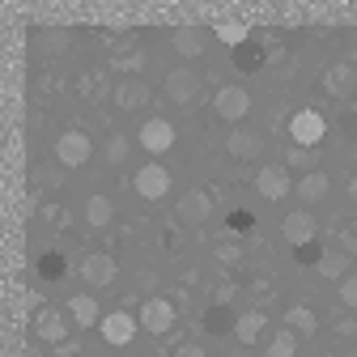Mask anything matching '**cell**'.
I'll return each instance as SVG.
<instances>
[{
    "instance_id": "obj_1",
    "label": "cell",
    "mask_w": 357,
    "mask_h": 357,
    "mask_svg": "<svg viewBox=\"0 0 357 357\" xmlns=\"http://www.w3.org/2000/svg\"><path fill=\"white\" fill-rule=\"evenodd\" d=\"M328 137V119L319 115V111H294L289 115V141L298 145V149H315L319 141Z\"/></svg>"
},
{
    "instance_id": "obj_2",
    "label": "cell",
    "mask_w": 357,
    "mask_h": 357,
    "mask_svg": "<svg viewBox=\"0 0 357 357\" xmlns=\"http://www.w3.org/2000/svg\"><path fill=\"white\" fill-rule=\"evenodd\" d=\"M89 153H94V141H89L81 128H68V132H60V137H56V162L60 166L77 170V166L89 162Z\"/></svg>"
},
{
    "instance_id": "obj_3",
    "label": "cell",
    "mask_w": 357,
    "mask_h": 357,
    "mask_svg": "<svg viewBox=\"0 0 357 357\" xmlns=\"http://www.w3.org/2000/svg\"><path fill=\"white\" fill-rule=\"evenodd\" d=\"M137 319H141V328H145V332L166 336V332L174 328V319H178V310H174V302H170V298H145Z\"/></svg>"
},
{
    "instance_id": "obj_4",
    "label": "cell",
    "mask_w": 357,
    "mask_h": 357,
    "mask_svg": "<svg viewBox=\"0 0 357 357\" xmlns=\"http://www.w3.org/2000/svg\"><path fill=\"white\" fill-rule=\"evenodd\" d=\"M213 111L226 119V123H238V119H247V111H251V94L243 85H221L217 94H213Z\"/></svg>"
},
{
    "instance_id": "obj_5",
    "label": "cell",
    "mask_w": 357,
    "mask_h": 357,
    "mask_svg": "<svg viewBox=\"0 0 357 357\" xmlns=\"http://www.w3.org/2000/svg\"><path fill=\"white\" fill-rule=\"evenodd\" d=\"M200 73L196 68H170L166 73V98L170 102H178V107H188V102H196L200 98Z\"/></svg>"
},
{
    "instance_id": "obj_6",
    "label": "cell",
    "mask_w": 357,
    "mask_h": 357,
    "mask_svg": "<svg viewBox=\"0 0 357 357\" xmlns=\"http://www.w3.org/2000/svg\"><path fill=\"white\" fill-rule=\"evenodd\" d=\"M132 188H137L141 200H162V196L170 192V170H166L162 162H145V166L137 170V178H132Z\"/></svg>"
},
{
    "instance_id": "obj_7",
    "label": "cell",
    "mask_w": 357,
    "mask_h": 357,
    "mask_svg": "<svg viewBox=\"0 0 357 357\" xmlns=\"http://www.w3.org/2000/svg\"><path fill=\"white\" fill-rule=\"evenodd\" d=\"M102 340L111 344V349H123V344H132L137 340V328H141V319L137 315H128V310H111V315H102Z\"/></svg>"
},
{
    "instance_id": "obj_8",
    "label": "cell",
    "mask_w": 357,
    "mask_h": 357,
    "mask_svg": "<svg viewBox=\"0 0 357 357\" xmlns=\"http://www.w3.org/2000/svg\"><path fill=\"white\" fill-rule=\"evenodd\" d=\"M115 273H119V264H115V255H107V251H89V255L81 259V277H85L89 289H107V285L115 281Z\"/></svg>"
},
{
    "instance_id": "obj_9",
    "label": "cell",
    "mask_w": 357,
    "mask_h": 357,
    "mask_svg": "<svg viewBox=\"0 0 357 357\" xmlns=\"http://www.w3.org/2000/svg\"><path fill=\"white\" fill-rule=\"evenodd\" d=\"M137 145H141L145 153H166V149L174 145V123H170V119H162V115L145 119V123H141V132H137Z\"/></svg>"
},
{
    "instance_id": "obj_10",
    "label": "cell",
    "mask_w": 357,
    "mask_h": 357,
    "mask_svg": "<svg viewBox=\"0 0 357 357\" xmlns=\"http://www.w3.org/2000/svg\"><path fill=\"white\" fill-rule=\"evenodd\" d=\"M281 234L289 238V247H306V243H315L319 238V226H315V217H310V208H294L285 221H281Z\"/></svg>"
},
{
    "instance_id": "obj_11",
    "label": "cell",
    "mask_w": 357,
    "mask_h": 357,
    "mask_svg": "<svg viewBox=\"0 0 357 357\" xmlns=\"http://www.w3.org/2000/svg\"><path fill=\"white\" fill-rule=\"evenodd\" d=\"M255 192L264 200H285L294 192V178H289V166H264L255 174Z\"/></svg>"
},
{
    "instance_id": "obj_12",
    "label": "cell",
    "mask_w": 357,
    "mask_h": 357,
    "mask_svg": "<svg viewBox=\"0 0 357 357\" xmlns=\"http://www.w3.org/2000/svg\"><path fill=\"white\" fill-rule=\"evenodd\" d=\"M178 221L183 226H204L208 221V213H213V196L204 192V188H192V192H183V200H178Z\"/></svg>"
},
{
    "instance_id": "obj_13",
    "label": "cell",
    "mask_w": 357,
    "mask_h": 357,
    "mask_svg": "<svg viewBox=\"0 0 357 357\" xmlns=\"http://www.w3.org/2000/svg\"><path fill=\"white\" fill-rule=\"evenodd\" d=\"M34 336L47 340V344H64V340H68V319L60 315L56 306H38V315H34Z\"/></svg>"
},
{
    "instance_id": "obj_14",
    "label": "cell",
    "mask_w": 357,
    "mask_h": 357,
    "mask_svg": "<svg viewBox=\"0 0 357 357\" xmlns=\"http://www.w3.org/2000/svg\"><path fill=\"white\" fill-rule=\"evenodd\" d=\"M170 47H174L178 56L196 60V56H204V47H208V30H200V26H178V30H170Z\"/></svg>"
},
{
    "instance_id": "obj_15",
    "label": "cell",
    "mask_w": 357,
    "mask_h": 357,
    "mask_svg": "<svg viewBox=\"0 0 357 357\" xmlns=\"http://www.w3.org/2000/svg\"><path fill=\"white\" fill-rule=\"evenodd\" d=\"M68 319H73L77 328H98V324H102V310H98L94 294H73V298H68Z\"/></svg>"
},
{
    "instance_id": "obj_16",
    "label": "cell",
    "mask_w": 357,
    "mask_h": 357,
    "mask_svg": "<svg viewBox=\"0 0 357 357\" xmlns=\"http://www.w3.org/2000/svg\"><path fill=\"white\" fill-rule=\"evenodd\" d=\"M324 89H328L332 98H349L353 89H357V68L353 64H332L324 73Z\"/></svg>"
},
{
    "instance_id": "obj_17",
    "label": "cell",
    "mask_w": 357,
    "mask_h": 357,
    "mask_svg": "<svg viewBox=\"0 0 357 357\" xmlns=\"http://www.w3.org/2000/svg\"><path fill=\"white\" fill-rule=\"evenodd\" d=\"M294 192H298V200H302V208H306V204H319V200L332 192V183H328L324 170H310V174H302L298 183H294Z\"/></svg>"
},
{
    "instance_id": "obj_18",
    "label": "cell",
    "mask_w": 357,
    "mask_h": 357,
    "mask_svg": "<svg viewBox=\"0 0 357 357\" xmlns=\"http://www.w3.org/2000/svg\"><path fill=\"white\" fill-rule=\"evenodd\" d=\"M264 328H268V315H264V310H243V315L234 319V340H238V344H255V340L264 336Z\"/></svg>"
},
{
    "instance_id": "obj_19",
    "label": "cell",
    "mask_w": 357,
    "mask_h": 357,
    "mask_svg": "<svg viewBox=\"0 0 357 357\" xmlns=\"http://www.w3.org/2000/svg\"><path fill=\"white\" fill-rule=\"evenodd\" d=\"M259 149H264V141L255 137V132H247V128H234L230 137H226V153H230V158H238V162L255 158Z\"/></svg>"
},
{
    "instance_id": "obj_20",
    "label": "cell",
    "mask_w": 357,
    "mask_h": 357,
    "mask_svg": "<svg viewBox=\"0 0 357 357\" xmlns=\"http://www.w3.org/2000/svg\"><path fill=\"white\" fill-rule=\"evenodd\" d=\"M145 102H149V85L145 81H119L115 85V107L119 111H137Z\"/></svg>"
},
{
    "instance_id": "obj_21",
    "label": "cell",
    "mask_w": 357,
    "mask_h": 357,
    "mask_svg": "<svg viewBox=\"0 0 357 357\" xmlns=\"http://www.w3.org/2000/svg\"><path fill=\"white\" fill-rule=\"evenodd\" d=\"M285 328L298 332V336H315L319 319H315V310H310V306H289L285 310Z\"/></svg>"
},
{
    "instance_id": "obj_22",
    "label": "cell",
    "mask_w": 357,
    "mask_h": 357,
    "mask_svg": "<svg viewBox=\"0 0 357 357\" xmlns=\"http://www.w3.org/2000/svg\"><path fill=\"white\" fill-rule=\"evenodd\" d=\"M264 60H268V52L259 47L255 38H251V43H243V47L234 52V68H238V73H259V68H264Z\"/></svg>"
},
{
    "instance_id": "obj_23",
    "label": "cell",
    "mask_w": 357,
    "mask_h": 357,
    "mask_svg": "<svg viewBox=\"0 0 357 357\" xmlns=\"http://www.w3.org/2000/svg\"><path fill=\"white\" fill-rule=\"evenodd\" d=\"M111 217H115V204H111L107 196H89V200H85V221H89L94 230L111 226Z\"/></svg>"
},
{
    "instance_id": "obj_24",
    "label": "cell",
    "mask_w": 357,
    "mask_h": 357,
    "mask_svg": "<svg viewBox=\"0 0 357 357\" xmlns=\"http://www.w3.org/2000/svg\"><path fill=\"white\" fill-rule=\"evenodd\" d=\"M315 268H319V277H328V281H344L349 277V255L344 251H324V259Z\"/></svg>"
},
{
    "instance_id": "obj_25",
    "label": "cell",
    "mask_w": 357,
    "mask_h": 357,
    "mask_svg": "<svg viewBox=\"0 0 357 357\" xmlns=\"http://www.w3.org/2000/svg\"><path fill=\"white\" fill-rule=\"evenodd\" d=\"M64 273H68V259H64L60 251H43V255H38V277H43V281H60Z\"/></svg>"
},
{
    "instance_id": "obj_26",
    "label": "cell",
    "mask_w": 357,
    "mask_h": 357,
    "mask_svg": "<svg viewBox=\"0 0 357 357\" xmlns=\"http://www.w3.org/2000/svg\"><path fill=\"white\" fill-rule=\"evenodd\" d=\"M294 353H298V332H289V328H281L268 340V357H294Z\"/></svg>"
},
{
    "instance_id": "obj_27",
    "label": "cell",
    "mask_w": 357,
    "mask_h": 357,
    "mask_svg": "<svg viewBox=\"0 0 357 357\" xmlns=\"http://www.w3.org/2000/svg\"><path fill=\"white\" fill-rule=\"evenodd\" d=\"M213 34H217L221 43H226V47H234V52L243 47V43H251V30H247V26H234V22H221Z\"/></svg>"
},
{
    "instance_id": "obj_28",
    "label": "cell",
    "mask_w": 357,
    "mask_h": 357,
    "mask_svg": "<svg viewBox=\"0 0 357 357\" xmlns=\"http://www.w3.org/2000/svg\"><path fill=\"white\" fill-rule=\"evenodd\" d=\"M111 68H119V73H141L145 68V52L141 47H123V52H115Z\"/></svg>"
},
{
    "instance_id": "obj_29",
    "label": "cell",
    "mask_w": 357,
    "mask_h": 357,
    "mask_svg": "<svg viewBox=\"0 0 357 357\" xmlns=\"http://www.w3.org/2000/svg\"><path fill=\"white\" fill-rule=\"evenodd\" d=\"M68 43H73L68 30H38V47H43V52H52V56H60Z\"/></svg>"
},
{
    "instance_id": "obj_30",
    "label": "cell",
    "mask_w": 357,
    "mask_h": 357,
    "mask_svg": "<svg viewBox=\"0 0 357 357\" xmlns=\"http://www.w3.org/2000/svg\"><path fill=\"white\" fill-rule=\"evenodd\" d=\"M204 328H208V332H234V319H230V310L217 302V306L208 310V315H204Z\"/></svg>"
},
{
    "instance_id": "obj_31",
    "label": "cell",
    "mask_w": 357,
    "mask_h": 357,
    "mask_svg": "<svg viewBox=\"0 0 357 357\" xmlns=\"http://www.w3.org/2000/svg\"><path fill=\"white\" fill-rule=\"evenodd\" d=\"M285 166H294V170H306V174H310V170H315V149H298V145H294V149H289V158H285Z\"/></svg>"
},
{
    "instance_id": "obj_32",
    "label": "cell",
    "mask_w": 357,
    "mask_h": 357,
    "mask_svg": "<svg viewBox=\"0 0 357 357\" xmlns=\"http://www.w3.org/2000/svg\"><path fill=\"white\" fill-rule=\"evenodd\" d=\"M226 226H230V230H234V234H247V230H251V226H255V217H251V213H247V208H234V213H230V217H226Z\"/></svg>"
},
{
    "instance_id": "obj_33",
    "label": "cell",
    "mask_w": 357,
    "mask_h": 357,
    "mask_svg": "<svg viewBox=\"0 0 357 357\" xmlns=\"http://www.w3.org/2000/svg\"><path fill=\"white\" fill-rule=\"evenodd\" d=\"M123 158H128V137H111V141H107V162L119 166Z\"/></svg>"
},
{
    "instance_id": "obj_34",
    "label": "cell",
    "mask_w": 357,
    "mask_h": 357,
    "mask_svg": "<svg viewBox=\"0 0 357 357\" xmlns=\"http://www.w3.org/2000/svg\"><path fill=\"white\" fill-rule=\"evenodd\" d=\"M298 264H319L324 259V247H319V238L315 243H306V247H298V255H294Z\"/></svg>"
},
{
    "instance_id": "obj_35",
    "label": "cell",
    "mask_w": 357,
    "mask_h": 357,
    "mask_svg": "<svg viewBox=\"0 0 357 357\" xmlns=\"http://www.w3.org/2000/svg\"><path fill=\"white\" fill-rule=\"evenodd\" d=\"M340 302H344L349 310H357V277H344V281H340Z\"/></svg>"
},
{
    "instance_id": "obj_36",
    "label": "cell",
    "mask_w": 357,
    "mask_h": 357,
    "mask_svg": "<svg viewBox=\"0 0 357 357\" xmlns=\"http://www.w3.org/2000/svg\"><path fill=\"white\" fill-rule=\"evenodd\" d=\"M217 259H221V264H226V268H234V264L243 259V251H238L234 243H221V247H217Z\"/></svg>"
},
{
    "instance_id": "obj_37",
    "label": "cell",
    "mask_w": 357,
    "mask_h": 357,
    "mask_svg": "<svg viewBox=\"0 0 357 357\" xmlns=\"http://www.w3.org/2000/svg\"><path fill=\"white\" fill-rule=\"evenodd\" d=\"M174 357H208V353H204L200 344H178V349H174Z\"/></svg>"
},
{
    "instance_id": "obj_38",
    "label": "cell",
    "mask_w": 357,
    "mask_h": 357,
    "mask_svg": "<svg viewBox=\"0 0 357 357\" xmlns=\"http://www.w3.org/2000/svg\"><path fill=\"white\" fill-rule=\"evenodd\" d=\"M336 332H340V336H357V319H340Z\"/></svg>"
},
{
    "instance_id": "obj_39",
    "label": "cell",
    "mask_w": 357,
    "mask_h": 357,
    "mask_svg": "<svg viewBox=\"0 0 357 357\" xmlns=\"http://www.w3.org/2000/svg\"><path fill=\"white\" fill-rule=\"evenodd\" d=\"M340 251H344V255H357V234H344V238H340Z\"/></svg>"
},
{
    "instance_id": "obj_40",
    "label": "cell",
    "mask_w": 357,
    "mask_h": 357,
    "mask_svg": "<svg viewBox=\"0 0 357 357\" xmlns=\"http://www.w3.org/2000/svg\"><path fill=\"white\" fill-rule=\"evenodd\" d=\"M349 200H353V204H357V174H353V178H349Z\"/></svg>"
},
{
    "instance_id": "obj_41",
    "label": "cell",
    "mask_w": 357,
    "mask_h": 357,
    "mask_svg": "<svg viewBox=\"0 0 357 357\" xmlns=\"http://www.w3.org/2000/svg\"><path fill=\"white\" fill-rule=\"evenodd\" d=\"M26 357H43V353H38V349H26Z\"/></svg>"
},
{
    "instance_id": "obj_42",
    "label": "cell",
    "mask_w": 357,
    "mask_h": 357,
    "mask_svg": "<svg viewBox=\"0 0 357 357\" xmlns=\"http://www.w3.org/2000/svg\"><path fill=\"white\" fill-rule=\"evenodd\" d=\"M353 111H357V94H353Z\"/></svg>"
},
{
    "instance_id": "obj_43",
    "label": "cell",
    "mask_w": 357,
    "mask_h": 357,
    "mask_svg": "<svg viewBox=\"0 0 357 357\" xmlns=\"http://www.w3.org/2000/svg\"><path fill=\"white\" fill-rule=\"evenodd\" d=\"M349 357H357V349H353V353H349Z\"/></svg>"
},
{
    "instance_id": "obj_44",
    "label": "cell",
    "mask_w": 357,
    "mask_h": 357,
    "mask_svg": "<svg viewBox=\"0 0 357 357\" xmlns=\"http://www.w3.org/2000/svg\"><path fill=\"white\" fill-rule=\"evenodd\" d=\"M324 357H332V353H324Z\"/></svg>"
}]
</instances>
